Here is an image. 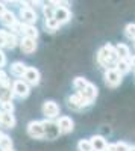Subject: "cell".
Segmentation results:
<instances>
[{"instance_id":"2","label":"cell","mask_w":135,"mask_h":151,"mask_svg":"<svg viewBox=\"0 0 135 151\" xmlns=\"http://www.w3.org/2000/svg\"><path fill=\"white\" fill-rule=\"evenodd\" d=\"M103 80H105L106 86H109V88H117V86L121 83V80H123V74H121L117 68H109V70H105Z\"/></svg>"},{"instance_id":"36","label":"cell","mask_w":135,"mask_h":151,"mask_svg":"<svg viewBox=\"0 0 135 151\" xmlns=\"http://www.w3.org/2000/svg\"><path fill=\"white\" fill-rule=\"evenodd\" d=\"M2 115H3V110L0 109V122H2Z\"/></svg>"},{"instance_id":"27","label":"cell","mask_w":135,"mask_h":151,"mask_svg":"<svg viewBox=\"0 0 135 151\" xmlns=\"http://www.w3.org/2000/svg\"><path fill=\"white\" fill-rule=\"evenodd\" d=\"M78 151H94L90 139H81L78 142Z\"/></svg>"},{"instance_id":"10","label":"cell","mask_w":135,"mask_h":151,"mask_svg":"<svg viewBox=\"0 0 135 151\" xmlns=\"http://www.w3.org/2000/svg\"><path fill=\"white\" fill-rule=\"evenodd\" d=\"M88 106H90V103L82 95H79L78 92L68 97V107L73 109V110H81V109H85Z\"/></svg>"},{"instance_id":"18","label":"cell","mask_w":135,"mask_h":151,"mask_svg":"<svg viewBox=\"0 0 135 151\" xmlns=\"http://www.w3.org/2000/svg\"><path fill=\"white\" fill-rule=\"evenodd\" d=\"M5 48H15L18 44H20V41H18V38H17V35L14 33V32H9V30H5Z\"/></svg>"},{"instance_id":"16","label":"cell","mask_w":135,"mask_h":151,"mask_svg":"<svg viewBox=\"0 0 135 151\" xmlns=\"http://www.w3.org/2000/svg\"><path fill=\"white\" fill-rule=\"evenodd\" d=\"M20 33L24 36V38H32V40H36L40 35L38 29L35 26H29V24H21L20 26Z\"/></svg>"},{"instance_id":"39","label":"cell","mask_w":135,"mask_h":151,"mask_svg":"<svg viewBox=\"0 0 135 151\" xmlns=\"http://www.w3.org/2000/svg\"><path fill=\"white\" fill-rule=\"evenodd\" d=\"M3 151H14V148H12V150H3Z\"/></svg>"},{"instance_id":"15","label":"cell","mask_w":135,"mask_h":151,"mask_svg":"<svg viewBox=\"0 0 135 151\" xmlns=\"http://www.w3.org/2000/svg\"><path fill=\"white\" fill-rule=\"evenodd\" d=\"M91 145H93V150L94 151H108V142H106V139L103 136H100V134H96V136H93L91 137Z\"/></svg>"},{"instance_id":"31","label":"cell","mask_w":135,"mask_h":151,"mask_svg":"<svg viewBox=\"0 0 135 151\" xmlns=\"http://www.w3.org/2000/svg\"><path fill=\"white\" fill-rule=\"evenodd\" d=\"M0 106H2V110H3V112H8V113H12V112H14V104H12V101L2 103Z\"/></svg>"},{"instance_id":"3","label":"cell","mask_w":135,"mask_h":151,"mask_svg":"<svg viewBox=\"0 0 135 151\" xmlns=\"http://www.w3.org/2000/svg\"><path fill=\"white\" fill-rule=\"evenodd\" d=\"M36 20H38V15H36V12L33 8L28 6L24 3L23 8H20V21L21 24H29V26H35Z\"/></svg>"},{"instance_id":"40","label":"cell","mask_w":135,"mask_h":151,"mask_svg":"<svg viewBox=\"0 0 135 151\" xmlns=\"http://www.w3.org/2000/svg\"><path fill=\"white\" fill-rule=\"evenodd\" d=\"M134 47H135V42H134Z\"/></svg>"},{"instance_id":"25","label":"cell","mask_w":135,"mask_h":151,"mask_svg":"<svg viewBox=\"0 0 135 151\" xmlns=\"http://www.w3.org/2000/svg\"><path fill=\"white\" fill-rule=\"evenodd\" d=\"M90 82L85 79V77H76L75 80H73V86H75V89H76V92H81L85 86H87Z\"/></svg>"},{"instance_id":"34","label":"cell","mask_w":135,"mask_h":151,"mask_svg":"<svg viewBox=\"0 0 135 151\" xmlns=\"http://www.w3.org/2000/svg\"><path fill=\"white\" fill-rule=\"evenodd\" d=\"M8 9H6V6H5V3L3 2H0V17H2L3 14H5V12H6Z\"/></svg>"},{"instance_id":"38","label":"cell","mask_w":135,"mask_h":151,"mask_svg":"<svg viewBox=\"0 0 135 151\" xmlns=\"http://www.w3.org/2000/svg\"><path fill=\"white\" fill-rule=\"evenodd\" d=\"M131 151H135V145H134V147H131Z\"/></svg>"},{"instance_id":"13","label":"cell","mask_w":135,"mask_h":151,"mask_svg":"<svg viewBox=\"0 0 135 151\" xmlns=\"http://www.w3.org/2000/svg\"><path fill=\"white\" fill-rule=\"evenodd\" d=\"M55 20L59 24H65L71 20V12L67 6H58L55 8Z\"/></svg>"},{"instance_id":"12","label":"cell","mask_w":135,"mask_h":151,"mask_svg":"<svg viewBox=\"0 0 135 151\" xmlns=\"http://www.w3.org/2000/svg\"><path fill=\"white\" fill-rule=\"evenodd\" d=\"M23 80L26 82L29 86H36V85L40 83V80H41V74H40V71L36 70V68L29 67L28 71H26V74L23 76Z\"/></svg>"},{"instance_id":"14","label":"cell","mask_w":135,"mask_h":151,"mask_svg":"<svg viewBox=\"0 0 135 151\" xmlns=\"http://www.w3.org/2000/svg\"><path fill=\"white\" fill-rule=\"evenodd\" d=\"M20 50L26 55H32L36 50V40H32V38H21L20 40Z\"/></svg>"},{"instance_id":"21","label":"cell","mask_w":135,"mask_h":151,"mask_svg":"<svg viewBox=\"0 0 135 151\" xmlns=\"http://www.w3.org/2000/svg\"><path fill=\"white\" fill-rule=\"evenodd\" d=\"M12 98H14L12 88L0 86V104H2V103H8V101H12Z\"/></svg>"},{"instance_id":"29","label":"cell","mask_w":135,"mask_h":151,"mask_svg":"<svg viewBox=\"0 0 135 151\" xmlns=\"http://www.w3.org/2000/svg\"><path fill=\"white\" fill-rule=\"evenodd\" d=\"M0 150H12V139H11V136L5 134L2 139H0Z\"/></svg>"},{"instance_id":"19","label":"cell","mask_w":135,"mask_h":151,"mask_svg":"<svg viewBox=\"0 0 135 151\" xmlns=\"http://www.w3.org/2000/svg\"><path fill=\"white\" fill-rule=\"evenodd\" d=\"M115 52H117V55H118V59L129 60V59L132 58V55H131V48H129L126 44H123V42H118V44L115 45Z\"/></svg>"},{"instance_id":"28","label":"cell","mask_w":135,"mask_h":151,"mask_svg":"<svg viewBox=\"0 0 135 151\" xmlns=\"http://www.w3.org/2000/svg\"><path fill=\"white\" fill-rule=\"evenodd\" d=\"M43 14H44V18H55V6L52 3H47L46 6H43Z\"/></svg>"},{"instance_id":"30","label":"cell","mask_w":135,"mask_h":151,"mask_svg":"<svg viewBox=\"0 0 135 151\" xmlns=\"http://www.w3.org/2000/svg\"><path fill=\"white\" fill-rule=\"evenodd\" d=\"M0 86H6V88H12L11 85V79H9V76L3 71V70H0Z\"/></svg>"},{"instance_id":"35","label":"cell","mask_w":135,"mask_h":151,"mask_svg":"<svg viewBox=\"0 0 135 151\" xmlns=\"http://www.w3.org/2000/svg\"><path fill=\"white\" fill-rule=\"evenodd\" d=\"M129 62H131V67H132V70L135 71V55H134V56L129 59Z\"/></svg>"},{"instance_id":"32","label":"cell","mask_w":135,"mask_h":151,"mask_svg":"<svg viewBox=\"0 0 135 151\" xmlns=\"http://www.w3.org/2000/svg\"><path fill=\"white\" fill-rule=\"evenodd\" d=\"M6 65V55L2 48H0V70H2L3 67Z\"/></svg>"},{"instance_id":"6","label":"cell","mask_w":135,"mask_h":151,"mask_svg":"<svg viewBox=\"0 0 135 151\" xmlns=\"http://www.w3.org/2000/svg\"><path fill=\"white\" fill-rule=\"evenodd\" d=\"M0 21L5 27H9V29H15V32H20V26L21 23H18V18L17 15L14 14L12 11H6L5 14L0 17Z\"/></svg>"},{"instance_id":"5","label":"cell","mask_w":135,"mask_h":151,"mask_svg":"<svg viewBox=\"0 0 135 151\" xmlns=\"http://www.w3.org/2000/svg\"><path fill=\"white\" fill-rule=\"evenodd\" d=\"M43 124H44V137H46V139L53 141V139H56V137L61 134L56 121H53V119H44Z\"/></svg>"},{"instance_id":"26","label":"cell","mask_w":135,"mask_h":151,"mask_svg":"<svg viewBox=\"0 0 135 151\" xmlns=\"http://www.w3.org/2000/svg\"><path fill=\"white\" fill-rule=\"evenodd\" d=\"M125 35L128 40L135 42V23H128L126 27H125Z\"/></svg>"},{"instance_id":"4","label":"cell","mask_w":135,"mask_h":151,"mask_svg":"<svg viewBox=\"0 0 135 151\" xmlns=\"http://www.w3.org/2000/svg\"><path fill=\"white\" fill-rule=\"evenodd\" d=\"M12 92H14V97L26 98L30 94V86L23 79H17V80L12 82Z\"/></svg>"},{"instance_id":"11","label":"cell","mask_w":135,"mask_h":151,"mask_svg":"<svg viewBox=\"0 0 135 151\" xmlns=\"http://www.w3.org/2000/svg\"><path fill=\"white\" fill-rule=\"evenodd\" d=\"M79 95H82L87 101L90 103V104H93L94 103V100L97 98V95H99V89H97V86L94 85V83H88L87 86L83 88V89L81 91V92H78Z\"/></svg>"},{"instance_id":"17","label":"cell","mask_w":135,"mask_h":151,"mask_svg":"<svg viewBox=\"0 0 135 151\" xmlns=\"http://www.w3.org/2000/svg\"><path fill=\"white\" fill-rule=\"evenodd\" d=\"M28 68L29 67L26 64H23V62L17 60V62H14V64H11V74L15 76V77H23V76L26 74Z\"/></svg>"},{"instance_id":"22","label":"cell","mask_w":135,"mask_h":151,"mask_svg":"<svg viewBox=\"0 0 135 151\" xmlns=\"http://www.w3.org/2000/svg\"><path fill=\"white\" fill-rule=\"evenodd\" d=\"M108 151H131V145L126 142H114L108 145Z\"/></svg>"},{"instance_id":"20","label":"cell","mask_w":135,"mask_h":151,"mask_svg":"<svg viewBox=\"0 0 135 151\" xmlns=\"http://www.w3.org/2000/svg\"><path fill=\"white\" fill-rule=\"evenodd\" d=\"M15 124H17L15 116L12 115V113L3 112V115H2V122H0V125H2V127H5V129H12V127H15Z\"/></svg>"},{"instance_id":"8","label":"cell","mask_w":135,"mask_h":151,"mask_svg":"<svg viewBox=\"0 0 135 151\" xmlns=\"http://www.w3.org/2000/svg\"><path fill=\"white\" fill-rule=\"evenodd\" d=\"M43 115L46 116V119H55L59 116V106L56 101H52V100H49V101H46L43 104Z\"/></svg>"},{"instance_id":"9","label":"cell","mask_w":135,"mask_h":151,"mask_svg":"<svg viewBox=\"0 0 135 151\" xmlns=\"http://www.w3.org/2000/svg\"><path fill=\"white\" fill-rule=\"evenodd\" d=\"M56 124L59 127L61 134H68V133H71L73 130H75V121H73L70 116H67V115L59 116L56 119Z\"/></svg>"},{"instance_id":"7","label":"cell","mask_w":135,"mask_h":151,"mask_svg":"<svg viewBox=\"0 0 135 151\" xmlns=\"http://www.w3.org/2000/svg\"><path fill=\"white\" fill-rule=\"evenodd\" d=\"M26 130H28V134L30 137H33V139H43L44 137V124H43V121H36V119L30 121L28 124Z\"/></svg>"},{"instance_id":"1","label":"cell","mask_w":135,"mask_h":151,"mask_svg":"<svg viewBox=\"0 0 135 151\" xmlns=\"http://www.w3.org/2000/svg\"><path fill=\"white\" fill-rule=\"evenodd\" d=\"M118 55L115 52V45L111 44H106L103 45L99 52H97V62L99 65L109 70V68H115L117 67V62H118Z\"/></svg>"},{"instance_id":"33","label":"cell","mask_w":135,"mask_h":151,"mask_svg":"<svg viewBox=\"0 0 135 151\" xmlns=\"http://www.w3.org/2000/svg\"><path fill=\"white\" fill-rule=\"evenodd\" d=\"M5 30H0V48L2 47H5Z\"/></svg>"},{"instance_id":"23","label":"cell","mask_w":135,"mask_h":151,"mask_svg":"<svg viewBox=\"0 0 135 151\" xmlns=\"http://www.w3.org/2000/svg\"><path fill=\"white\" fill-rule=\"evenodd\" d=\"M121 74H128L131 70H132V67H131V62L129 60H125V59H120L118 62H117V67H115Z\"/></svg>"},{"instance_id":"37","label":"cell","mask_w":135,"mask_h":151,"mask_svg":"<svg viewBox=\"0 0 135 151\" xmlns=\"http://www.w3.org/2000/svg\"><path fill=\"white\" fill-rule=\"evenodd\" d=\"M3 136H5V133H3L2 130H0V139H2V137H3Z\"/></svg>"},{"instance_id":"24","label":"cell","mask_w":135,"mask_h":151,"mask_svg":"<svg viewBox=\"0 0 135 151\" xmlns=\"http://www.w3.org/2000/svg\"><path fill=\"white\" fill-rule=\"evenodd\" d=\"M44 26H46L47 32H56V30L61 27V24H59L55 18H47V20L44 21Z\"/></svg>"}]
</instances>
